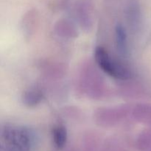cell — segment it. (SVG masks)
Wrapping results in <instances>:
<instances>
[{
    "mask_svg": "<svg viewBox=\"0 0 151 151\" xmlns=\"http://www.w3.org/2000/svg\"><path fill=\"white\" fill-rule=\"evenodd\" d=\"M52 138L55 145L58 149L64 147L67 140V131L63 125H57L52 130Z\"/></svg>",
    "mask_w": 151,
    "mask_h": 151,
    "instance_id": "obj_3",
    "label": "cell"
},
{
    "mask_svg": "<svg viewBox=\"0 0 151 151\" xmlns=\"http://www.w3.org/2000/svg\"><path fill=\"white\" fill-rule=\"evenodd\" d=\"M29 94H27L26 96V99H28V103L29 104H32V102L33 101L34 103H36V100H38V99H40V97L39 95H38V94H37V93H35V91H29Z\"/></svg>",
    "mask_w": 151,
    "mask_h": 151,
    "instance_id": "obj_5",
    "label": "cell"
},
{
    "mask_svg": "<svg viewBox=\"0 0 151 151\" xmlns=\"http://www.w3.org/2000/svg\"><path fill=\"white\" fill-rule=\"evenodd\" d=\"M116 41L117 48L121 52L125 53L127 48V36L125 29L122 25L119 24L116 27Z\"/></svg>",
    "mask_w": 151,
    "mask_h": 151,
    "instance_id": "obj_4",
    "label": "cell"
},
{
    "mask_svg": "<svg viewBox=\"0 0 151 151\" xmlns=\"http://www.w3.org/2000/svg\"><path fill=\"white\" fill-rule=\"evenodd\" d=\"M95 60L106 74L116 79L127 80L131 78V72L125 66L114 60L107 50L99 47L95 50Z\"/></svg>",
    "mask_w": 151,
    "mask_h": 151,
    "instance_id": "obj_2",
    "label": "cell"
},
{
    "mask_svg": "<svg viewBox=\"0 0 151 151\" xmlns=\"http://www.w3.org/2000/svg\"><path fill=\"white\" fill-rule=\"evenodd\" d=\"M37 137L25 127H6L1 130L0 151H35Z\"/></svg>",
    "mask_w": 151,
    "mask_h": 151,
    "instance_id": "obj_1",
    "label": "cell"
}]
</instances>
